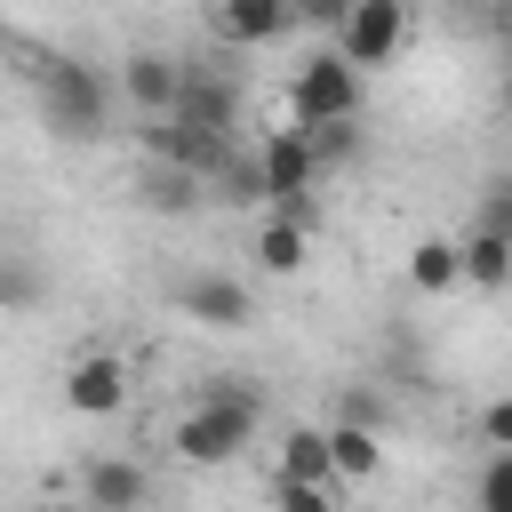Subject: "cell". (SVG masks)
Returning a JSON list of instances; mask_svg holds the SVG:
<instances>
[{
  "label": "cell",
  "instance_id": "16",
  "mask_svg": "<svg viewBox=\"0 0 512 512\" xmlns=\"http://www.w3.org/2000/svg\"><path fill=\"white\" fill-rule=\"evenodd\" d=\"M408 280H416L424 296H440V288H456V240H448V232H432V240H416V248H408Z\"/></svg>",
  "mask_w": 512,
  "mask_h": 512
},
{
  "label": "cell",
  "instance_id": "20",
  "mask_svg": "<svg viewBox=\"0 0 512 512\" xmlns=\"http://www.w3.org/2000/svg\"><path fill=\"white\" fill-rule=\"evenodd\" d=\"M336 424H352V432H376V424H384V400H376V392H344V400H336Z\"/></svg>",
  "mask_w": 512,
  "mask_h": 512
},
{
  "label": "cell",
  "instance_id": "4",
  "mask_svg": "<svg viewBox=\"0 0 512 512\" xmlns=\"http://www.w3.org/2000/svg\"><path fill=\"white\" fill-rule=\"evenodd\" d=\"M288 104H296L288 128H336V120H360V72H352L344 56H312V64H296Z\"/></svg>",
  "mask_w": 512,
  "mask_h": 512
},
{
  "label": "cell",
  "instance_id": "18",
  "mask_svg": "<svg viewBox=\"0 0 512 512\" xmlns=\"http://www.w3.org/2000/svg\"><path fill=\"white\" fill-rule=\"evenodd\" d=\"M208 192H216V200H232V208H256V200H264V192H256V160H248V152H232V160L208 176Z\"/></svg>",
  "mask_w": 512,
  "mask_h": 512
},
{
  "label": "cell",
  "instance_id": "15",
  "mask_svg": "<svg viewBox=\"0 0 512 512\" xmlns=\"http://www.w3.org/2000/svg\"><path fill=\"white\" fill-rule=\"evenodd\" d=\"M304 256H312V232H296V224H280V216H264V224H256V264H264L272 280L304 272Z\"/></svg>",
  "mask_w": 512,
  "mask_h": 512
},
{
  "label": "cell",
  "instance_id": "22",
  "mask_svg": "<svg viewBox=\"0 0 512 512\" xmlns=\"http://www.w3.org/2000/svg\"><path fill=\"white\" fill-rule=\"evenodd\" d=\"M472 232H504L512 240V184H488V200H480V224Z\"/></svg>",
  "mask_w": 512,
  "mask_h": 512
},
{
  "label": "cell",
  "instance_id": "2",
  "mask_svg": "<svg viewBox=\"0 0 512 512\" xmlns=\"http://www.w3.org/2000/svg\"><path fill=\"white\" fill-rule=\"evenodd\" d=\"M40 112L64 144H96L112 128V72L88 56H48L40 64Z\"/></svg>",
  "mask_w": 512,
  "mask_h": 512
},
{
  "label": "cell",
  "instance_id": "21",
  "mask_svg": "<svg viewBox=\"0 0 512 512\" xmlns=\"http://www.w3.org/2000/svg\"><path fill=\"white\" fill-rule=\"evenodd\" d=\"M272 504H280V512H336V488H296V480H280Z\"/></svg>",
  "mask_w": 512,
  "mask_h": 512
},
{
  "label": "cell",
  "instance_id": "23",
  "mask_svg": "<svg viewBox=\"0 0 512 512\" xmlns=\"http://www.w3.org/2000/svg\"><path fill=\"white\" fill-rule=\"evenodd\" d=\"M480 440H488V456H504V448H512V400H488V416H480Z\"/></svg>",
  "mask_w": 512,
  "mask_h": 512
},
{
  "label": "cell",
  "instance_id": "12",
  "mask_svg": "<svg viewBox=\"0 0 512 512\" xmlns=\"http://www.w3.org/2000/svg\"><path fill=\"white\" fill-rule=\"evenodd\" d=\"M208 24H216L224 40H280V32L296 24V8H280V0H224Z\"/></svg>",
  "mask_w": 512,
  "mask_h": 512
},
{
  "label": "cell",
  "instance_id": "19",
  "mask_svg": "<svg viewBox=\"0 0 512 512\" xmlns=\"http://www.w3.org/2000/svg\"><path fill=\"white\" fill-rule=\"evenodd\" d=\"M472 504H480V512H512V448L480 464V488H472Z\"/></svg>",
  "mask_w": 512,
  "mask_h": 512
},
{
  "label": "cell",
  "instance_id": "5",
  "mask_svg": "<svg viewBox=\"0 0 512 512\" xmlns=\"http://www.w3.org/2000/svg\"><path fill=\"white\" fill-rule=\"evenodd\" d=\"M400 40H408V8H400V0H360V8H344V16H336V56H344L352 72L392 64V56H400Z\"/></svg>",
  "mask_w": 512,
  "mask_h": 512
},
{
  "label": "cell",
  "instance_id": "9",
  "mask_svg": "<svg viewBox=\"0 0 512 512\" xmlns=\"http://www.w3.org/2000/svg\"><path fill=\"white\" fill-rule=\"evenodd\" d=\"M112 96H128L144 120H168V104H176V56H168V48H136V56L120 64Z\"/></svg>",
  "mask_w": 512,
  "mask_h": 512
},
{
  "label": "cell",
  "instance_id": "1",
  "mask_svg": "<svg viewBox=\"0 0 512 512\" xmlns=\"http://www.w3.org/2000/svg\"><path fill=\"white\" fill-rule=\"evenodd\" d=\"M256 424H264V384H256V376H216V384L184 408L176 456H184V464H232V456L256 440Z\"/></svg>",
  "mask_w": 512,
  "mask_h": 512
},
{
  "label": "cell",
  "instance_id": "10",
  "mask_svg": "<svg viewBox=\"0 0 512 512\" xmlns=\"http://www.w3.org/2000/svg\"><path fill=\"white\" fill-rule=\"evenodd\" d=\"M456 280H472V288L496 296V288L512 280V240H504V232H464V240H456Z\"/></svg>",
  "mask_w": 512,
  "mask_h": 512
},
{
  "label": "cell",
  "instance_id": "17",
  "mask_svg": "<svg viewBox=\"0 0 512 512\" xmlns=\"http://www.w3.org/2000/svg\"><path fill=\"white\" fill-rule=\"evenodd\" d=\"M48 296V272L32 256H0V312H32Z\"/></svg>",
  "mask_w": 512,
  "mask_h": 512
},
{
  "label": "cell",
  "instance_id": "13",
  "mask_svg": "<svg viewBox=\"0 0 512 512\" xmlns=\"http://www.w3.org/2000/svg\"><path fill=\"white\" fill-rule=\"evenodd\" d=\"M280 480H296V488H336V480H328V440H320V424H296V432L280 440Z\"/></svg>",
  "mask_w": 512,
  "mask_h": 512
},
{
  "label": "cell",
  "instance_id": "24",
  "mask_svg": "<svg viewBox=\"0 0 512 512\" xmlns=\"http://www.w3.org/2000/svg\"><path fill=\"white\" fill-rule=\"evenodd\" d=\"M40 512H80V504H40Z\"/></svg>",
  "mask_w": 512,
  "mask_h": 512
},
{
  "label": "cell",
  "instance_id": "8",
  "mask_svg": "<svg viewBox=\"0 0 512 512\" xmlns=\"http://www.w3.org/2000/svg\"><path fill=\"white\" fill-rule=\"evenodd\" d=\"M176 304L200 320V328H248L256 320V296H248V280H232V272H192L184 288H176Z\"/></svg>",
  "mask_w": 512,
  "mask_h": 512
},
{
  "label": "cell",
  "instance_id": "7",
  "mask_svg": "<svg viewBox=\"0 0 512 512\" xmlns=\"http://www.w3.org/2000/svg\"><path fill=\"white\" fill-rule=\"evenodd\" d=\"M144 504H152V472L136 456H88L80 512H144Z\"/></svg>",
  "mask_w": 512,
  "mask_h": 512
},
{
  "label": "cell",
  "instance_id": "3",
  "mask_svg": "<svg viewBox=\"0 0 512 512\" xmlns=\"http://www.w3.org/2000/svg\"><path fill=\"white\" fill-rule=\"evenodd\" d=\"M168 120H176V128H200V136H216V144H232V128H240V80L216 72V64L176 56V104H168Z\"/></svg>",
  "mask_w": 512,
  "mask_h": 512
},
{
  "label": "cell",
  "instance_id": "6",
  "mask_svg": "<svg viewBox=\"0 0 512 512\" xmlns=\"http://www.w3.org/2000/svg\"><path fill=\"white\" fill-rule=\"evenodd\" d=\"M64 408L72 416H120L128 408V360L120 352H80L64 368Z\"/></svg>",
  "mask_w": 512,
  "mask_h": 512
},
{
  "label": "cell",
  "instance_id": "14",
  "mask_svg": "<svg viewBox=\"0 0 512 512\" xmlns=\"http://www.w3.org/2000/svg\"><path fill=\"white\" fill-rule=\"evenodd\" d=\"M136 200H144L152 216H192V208L208 200V184H192V176H176V168H144V176H136Z\"/></svg>",
  "mask_w": 512,
  "mask_h": 512
},
{
  "label": "cell",
  "instance_id": "11",
  "mask_svg": "<svg viewBox=\"0 0 512 512\" xmlns=\"http://www.w3.org/2000/svg\"><path fill=\"white\" fill-rule=\"evenodd\" d=\"M328 480H376L384 472V432H352V424H328Z\"/></svg>",
  "mask_w": 512,
  "mask_h": 512
}]
</instances>
